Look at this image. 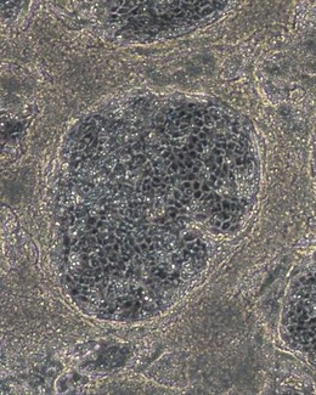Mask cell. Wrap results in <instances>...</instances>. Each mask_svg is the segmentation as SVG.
I'll list each match as a JSON object with an SVG mask.
<instances>
[{
	"label": "cell",
	"mask_w": 316,
	"mask_h": 395,
	"mask_svg": "<svg viewBox=\"0 0 316 395\" xmlns=\"http://www.w3.org/2000/svg\"><path fill=\"white\" fill-rule=\"evenodd\" d=\"M284 326L293 349L316 365V271L304 275L295 285Z\"/></svg>",
	"instance_id": "obj_1"
}]
</instances>
